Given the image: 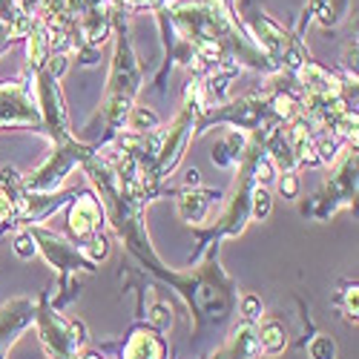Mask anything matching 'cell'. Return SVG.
<instances>
[{
  "label": "cell",
  "instance_id": "6da1fadb",
  "mask_svg": "<svg viewBox=\"0 0 359 359\" xmlns=\"http://www.w3.org/2000/svg\"><path fill=\"white\" fill-rule=\"evenodd\" d=\"M222 245H210L190 271H172L161 259L147 267L156 282L170 285L190 311V345L196 359L207 356V342L230 331L238 308V282L222 267Z\"/></svg>",
  "mask_w": 359,
  "mask_h": 359
},
{
  "label": "cell",
  "instance_id": "7a4b0ae2",
  "mask_svg": "<svg viewBox=\"0 0 359 359\" xmlns=\"http://www.w3.org/2000/svg\"><path fill=\"white\" fill-rule=\"evenodd\" d=\"M112 38H115V49H112L104 98L98 112L89 118V124L83 127V135H81V141L98 144V147H107L115 135L124 133V121L144 86V64L133 43L130 15L121 9H112Z\"/></svg>",
  "mask_w": 359,
  "mask_h": 359
},
{
  "label": "cell",
  "instance_id": "3957f363",
  "mask_svg": "<svg viewBox=\"0 0 359 359\" xmlns=\"http://www.w3.org/2000/svg\"><path fill=\"white\" fill-rule=\"evenodd\" d=\"M201 107H207L204 104V83H201V78H190L184 86V101L178 107L175 118L167 127H161V133H158L156 158L147 172V184L153 190H158V193L170 190L167 178L178 170V164H182L187 156V147L196 141V118H198Z\"/></svg>",
  "mask_w": 359,
  "mask_h": 359
},
{
  "label": "cell",
  "instance_id": "277c9868",
  "mask_svg": "<svg viewBox=\"0 0 359 359\" xmlns=\"http://www.w3.org/2000/svg\"><path fill=\"white\" fill-rule=\"evenodd\" d=\"M233 12L238 23L245 26V32L250 35V41L271 57L282 75L293 78L299 67L311 61L305 41L296 38L290 29H285L273 15H267L262 0H233Z\"/></svg>",
  "mask_w": 359,
  "mask_h": 359
},
{
  "label": "cell",
  "instance_id": "5b68a950",
  "mask_svg": "<svg viewBox=\"0 0 359 359\" xmlns=\"http://www.w3.org/2000/svg\"><path fill=\"white\" fill-rule=\"evenodd\" d=\"M23 230L32 236L38 253L57 273V290L52 296V305H55V311H64L81 293V276H93L98 271V264L89 262L64 233H57L46 224H32V227H23Z\"/></svg>",
  "mask_w": 359,
  "mask_h": 359
},
{
  "label": "cell",
  "instance_id": "8992f818",
  "mask_svg": "<svg viewBox=\"0 0 359 359\" xmlns=\"http://www.w3.org/2000/svg\"><path fill=\"white\" fill-rule=\"evenodd\" d=\"M359 153L345 147L334 161L327 182L299 207V213L311 222H331L339 210H356V184H359Z\"/></svg>",
  "mask_w": 359,
  "mask_h": 359
},
{
  "label": "cell",
  "instance_id": "52a82bcc",
  "mask_svg": "<svg viewBox=\"0 0 359 359\" xmlns=\"http://www.w3.org/2000/svg\"><path fill=\"white\" fill-rule=\"evenodd\" d=\"M67 233H69V242L89 262L101 264L109 256L107 210L93 193V187H81L78 196L67 204Z\"/></svg>",
  "mask_w": 359,
  "mask_h": 359
},
{
  "label": "cell",
  "instance_id": "ba28073f",
  "mask_svg": "<svg viewBox=\"0 0 359 359\" xmlns=\"http://www.w3.org/2000/svg\"><path fill=\"white\" fill-rule=\"evenodd\" d=\"M35 334L49 359H78V353L86 348L89 334L86 325L78 319H67L52 305V287H46L35 299Z\"/></svg>",
  "mask_w": 359,
  "mask_h": 359
},
{
  "label": "cell",
  "instance_id": "9c48e42d",
  "mask_svg": "<svg viewBox=\"0 0 359 359\" xmlns=\"http://www.w3.org/2000/svg\"><path fill=\"white\" fill-rule=\"evenodd\" d=\"M26 72L32 78V95L41 112V135L49 138L52 149L75 144L78 138L72 135V127H69V109L61 89V75L52 72L49 67L26 69Z\"/></svg>",
  "mask_w": 359,
  "mask_h": 359
},
{
  "label": "cell",
  "instance_id": "30bf717a",
  "mask_svg": "<svg viewBox=\"0 0 359 359\" xmlns=\"http://www.w3.org/2000/svg\"><path fill=\"white\" fill-rule=\"evenodd\" d=\"M98 144H89V141H75L69 147H57V149H49V156L41 167H35L32 172H20V184L26 193H55L67 182V175L81 167L83 161H89L95 153H98Z\"/></svg>",
  "mask_w": 359,
  "mask_h": 359
},
{
  "label": "cell",
  "instance_id": "8fae6325",
  "mask_svg": "<svg viewBox=\"0 0 359 359\" xmlns=\"http://www.w3.org/2000/svg\"><path fill=\"white\" fill-rule=\"evenodd\" d=\"M0 130H32L41 135V112L32 95L29 72L0 81Z\"/></svg>",
  "mask_w": 359,
  "mask_h": 359
},
{
  "label": "cell",
  "instance_id": "7c38bea8",
  "mask_svg": "<svg viewBox=\"0 0 359 359\" xmlns=\"http://www.w3.org/2000/svg\"><path fill=\"white\" fill-rule=\"evenodd\" d=\"M112 348L118 351V359H170L167 337L149 322H135L127 337Z\"/></svg>",
  "mask_w": 359,
  "mask_h": 359
},
{
  "label": "cell",
  "instance_id": "4fadbf2b",
  "mask_svg": "<svg viewBox=\"0 0 359 359\" xmlns=\"http://www.w3.org/2000/svg\"><path fill=\"white\" fill-rule=\"evenodd\" d=\"M81 187H69V190H55V193H26L20 196L18 204V230L32 227V224H43L55 210H61L64 204H69L78 196Z\"/></svg>",
  "mask_w": 359,
  "mask_h": 359
},
{
  "label": "cell",
  "instance_id": "5bb4252c",
  "mask_svg": "<svg viewBox=\"0 0 359 359\" xmlns=\"http://www.w3.org/2000/svg\"><path fill=\"white\" fill-rule=\"evenodd\" d=\"M32 322H35V299L15 296L0 305V356L9 353V348L20 339L26 327H32Z\"/></svg>",
  "mask_w": 359,
  "mask_h": 359
},
{
  "label": "cell",
  "instance_id": "9a60e30c",
  "mask_svg": "<svg viewBox=\"0 0 359 359\" xmlns=\"http://www.w3.org/2000/svg\"><path fill=\"white\" fill-rule=\"evenodd\" d=\"M224 198V190L219 187H178L175 190V207L182 222H187L190 227H201L210 216V210Z\"/></svg>",
  "mask_w": 359,
  "mask_h": 359
},
{
  "label": "cell",
  "instance_id": "2e32d148",
  "mask_svg": "<svg viewBox=\"0 0 359 359\" xmlns=\"http://www.w3.org/2000/svg\"><path fill=\"white\" fill-rule=\"evenodd\" d=\"M204 359H262L259 345H256V325L238 319L230 325V331L224 334V342L219 351L207 353Z\"/></svg>",
  "mask_w": 359,
  "mask_h": 359
},
{
  "label": "cell",
  "instance_id": "e0dca14e",
  "mask_svg": "<svg viewBox=\"0 0 359 359\" xmlns=\"http://www.w3.org/2000/svg\"><path fill=\"white\" fill-rule=\"evenodd\" d=\"M23 196L20 172L15 167L0 170V236L18 230V204Z\"/></svg>",
  "mask_w": 359,
  "mask_h": 359
},
{
  "label": "cell",
  "instance_id": "ac0fdd59",
  "mask_svg": "<svg viewBox=\"0 0 359 359\" xmlns=\"http://www.w3.org/2000/svg\"><path fill=\"white\" fill-rule=\"evenodd\" d=\"M256 345H259V356H267V359H276L287 351L290 345V334L287 327L276 319V316H267L256 325Z\"/></svg>",
  "mask_w": 359,
  "mask_h": 359
},
{
  "label": "cell",
  "instance_id": "d6986e66",
  "mask_svg": "<svg viewBox=\"0 0 359 359\" xmlns=\"http://www.w3.org/2000/svg\"><path fill=\"white\" fill-rule=\"evenodd\" d=\"M305 9L311 20H319L322 29H337L351 12V0H308Z\"/></svg>",
  "mask_w": 359,
  "mask_h": 359
},
{
  "label": "cell",
  "instance_id": "ffe728a7",
  "mask_svg": "<svg viewBox=\"0 0 359 359\" xmlns=\"http://www.w3.org/2000/svg\"><path fill=\"white\" fill-rule=\"evenodd\" d=\"M26 43V61H29V69H41L49 64L52 57V49H49V35L41 20L32 23V29H29V35L23 38Z\"/></svg>",
  "mask_w": 359,
  "mask_h": 359
},
{
  "label": "cell",
  "instance_id": "44dd1931",
  "mask_svg": "<svg viewBox=\"0 0 359 359\" xmlns=\"http://www.w3.org/2000/svg\"><path fill=\"white\" fill-rule=\"evenodd\" d=\"M245 144H248V135H245V133H238V130H233L227 138L216 141L213 153H210L213 164H216V167H222V170H233V167H236V161H238V156H242Z\"/></svg>",
  "mask_w": 359,
  "mask_h": 359
},
{
  "label": "cell",
  "instance_id": "7402d4cb",
  "mask_svg": "<svg viewBox=\"0 0 359 359\" xmlns=\"http://www.w3.org/2000/svg\"><path fill=\"white\" fill-rule=\"evenodd\" d=\"M334 308L345 316V322L348 325H353L356 327V322H359V285H356V279H342L339 282V287L334 290Z\"/></svg>",
  "mask_w": 359,
  "mask_h": 359
},
{
  "label": "cell",
  "instance_id": "603a6c76",
  "mask_svg": "<svg viewBox=\"0 0 359 359\" xmlns=\"http://www.w3.org/2000/svg\"><path fill=\"white\" fill-rule=\"evenodd\" d=\"M158 127H161V118L153 109L138 107V104L130 109L127 121H124V133H130V135H144V133H153Z\"/></svg>",
  "mask_w": 359,
  "mask_h": 359
},
{
  "label": "cell",
  "instance_id": "cb8c5ba5",
  "mask_svg": "<svg viewBox=\"0 0 359 359\" xmlns=\"http://www.w3.org/2000/svg\"><path fill=\"white\" fill-rule=\"evenodd\" d=\"M273 210V196L264 184H256L250 193V222H264Z\"/></svg>",
  "mask_w": 359,
  "mask_h": 359
},
{
  "label": "cell",
  "instance_id": "d4e9b609",
  "mask_svg": "<svg viewBox=\"0 0 359 359\" xmlns=\"http://www.w3.org/2000/svg\"><path fill=\"white\" fill-rule=\"evenodd\" d=\"M305 351H308L311 359H337V356H339L337 339L327 337V334H313V337L305 342Z\"/></svg>",
  "mask_w": 359,
  "mask_h": 359
},
{
  "label": "cell",
  "instance_id": "484cf974",
  "mask_svg": "<svg viewBox=\"0 0 359 359\" xmlns=\"http://www.w3.org/2000/svg\"><path fill=\"white\" fill-rule=\"evenodd\" d=\"M29 29H32V26L12 23V20H6L4 15H0V55H4L6 49H12L18 41H23L29 35Z\"/></svg>",
  "mask_w": 359,
  "mask_h": 359
},
{
  "label": "cell",
  "instance_id": "4316f807",
  "mask_svg": "<svg viewBox=\"0 0 359 359\" xmlns=\"http://www.w3.org/2000/svg\"><path fill=\"white\" fill-rule=\"evenodd\" d=\"M236 311L242 313L245 322H253V325H259L264 319V305H262V299L253 296V293H245L242 299H238V308Z\"/></svg>",
  "mask_w": 359,
  "mask_h": 359
},
{
  "label": "cell",
  "instance_id": "83f0119b",
  "mask_svg": "<svg viewBox=\"0 0 359 359\" xmlns=\"http://www.w3.org/2000/svg\"><path fill=\"white\" fill-rule=\"evenodd\" d=\"M147 322L156 327V331H161V334H167L170 327H172V305L170 302H156V308L149 311V316H147Z\"/></svg>",
  "mask_w": 359,
  "mask_h": 359
},
{
  "label": "cell",
  "instance_id": "f1b7e54d",
  "mask_svg": "<svg viewBox=\"0 0 359 359\" xmlns=\"http://www.w3.org/2000/svg\"><path fill=\"white\" fill-rule=\"evenodd\" d=\"M273 184H276V193L282 198H299V193H302V178L299 175H276L273 178Z\"/></svg>",
  "mask_w": 359,
  "mask_h": 359
},
{
  "label": "cell",
  "instance_id": "f546056e",
  "mask_svg": "<svg viewBox=\"0 0 359 359\" xmlns=\"http://www.w3.org/2000/svg\"><path fill=\"white\" fill-rule=\"evenodd\" d=\"M12 250H15V256H20V259H32V256L38 253V248H35V242H32V236H29L26 230H20V233L15 236Z\"/></svg>",
  "mask_w": 359,
  "mask_h": 359
},
{
  "label": "cell",
  "instance_id": "4dcf8cb0",
  "mask_svg": "<svg viewBox=\"0 0 359 359\" xmlns=\"http://www.w3.org/2000/svg\"><path fill=\"white\" fill-rule=\"evenodd\" d=\"M201 184V172L193 167V170H187V175H184V187H198Z\"/></svg>",
  "mask_w": 359,
  "mask_h": 359
},
{
  "label": "cell",
  "instance_id": "1f68e13d",
  "mask_svg": "<svg viewBox=\"0 0 359 359\" xmlns=\"http://www.w3.org/2000/svg\"><path fill=\"white\" fill-rule=\"evenodd\" d=\"M78 359H107L101 351H95V348H83L81 353H78Z\"/></svg>",
  "mask_w": 359,
  "mask_h": 359
},
{
  "label": "cell",
  "instance_id": "d6a6232c",
  "mask_svg": "<svg viewBox=\"0 0 359 359\" xmlns=\"http://www.w3.org/2000/svg\"><path fill=\"white\" fill-rule=\"evenodd\" d=\"M227 4H230V6H233V0H227Z\"/></svg>",
  "mask_w": 359,
  "mask_h": 359
},
{
  "label": "cell",
  "instance_id": "836d02e7",
  "mask_svg": "<svg viewBox=\"0 0 359 359\" xmlns=\"http://www.w3.org/2000/svg\"><path fill=\"white\" fill-rule=\"evenodd\" d=\"M170 359H172V356H170Z\"/></svg>",
  "mask_w": 359,
  "mask_h": 359
}]
</instances>
